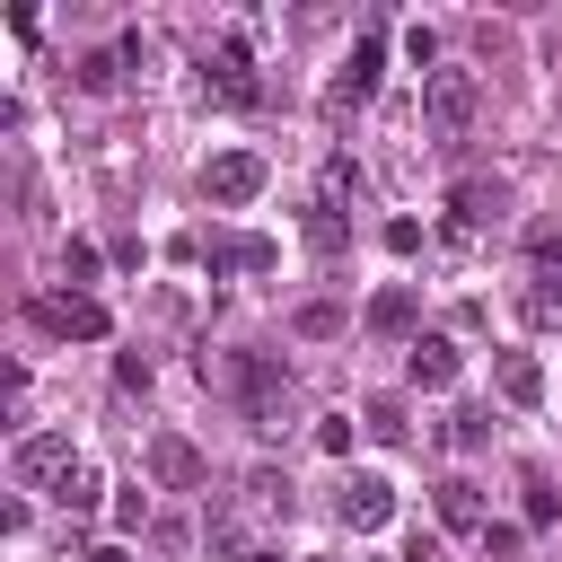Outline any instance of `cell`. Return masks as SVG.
I'll return each instance as SVG.
<instances>
[{
  "label": "cell",
  "instance_id": "obj_1",
  "mask_svg": "<svg viewBox=\"0 0 562 562\" xmlns=\"http://www.w3.org/2000/svg\"><path fill=\"white\" fill-rule=\"evenodd\" d=\"M474 105H483L474 70H430V79H422V132H430V140H465V132H474Z\"/></svg>",
  "mask_w": 562,
  "mask_h": 562
},
{
  "label": "cell",
  "instance_id": "obj_2",
  "mask_svg": "<svg viewBox=\"0 0 562 562\" xmlns=\"http://www.w3.org/2000/svg\"><path fill=\"white\" fill-rule=\"evenodd\" d=\"M202 79H211L220 105H255V44H246V35H220V44L202 53Z\"/></svg>",
  "mask_w": 562,
  "mask_h": 562
},
{
  "label": "cell",
  "instance_id": "obj_3",
  "mask_svg": "<svg viewBox=\"0 0 562 562\" xmlns=\"http://www.w3.org/2000/svg\"><path fill=\"white\" fill-rule=\"evenodd\" d=\"M9 474H18L26 492H44V483L61 492V483L79 474V457H70V439H61V430H35V439H18V457H9Z\"/></svg>",
  "mask_w": 562,
  "mask_h": 562
},
{
  "label": "cell",
  "instance_id": "obj_4",
  "mask_svg": "<svg viewBox=\"0 0 562 562\" xmlns=\"http://www.w3.org/2000/svg\"><path fill=\"white\" fill-rule=\"evenodd\" d=\"M501 211H509V184H501V176H465V184L448 193V228H457V237L501 228Z\"/></svg>",
  "mask_w": 562,
  "mask_h": 562
},
{
  "label": "cell",
  "instance_id": "obj_5",
  "mask_svg": "<svg viewBox=\"0 0 562 562\" xmlns=\"http://www.w3.org/2000/svg\"><path fill=\"white\" fill-rule=\"evenodd\" d=\"M35 325H53V334H79V342H105V334H114L105 299H88V290H53V299H35Z\"/></svg>",
  "mask_w": 562,
  "mask_h": 562
},
{
  "label": "cell",
  "instance_id": "obj_6",
  "mask_svg": "<svg viewBox=\"0 0 562 562\" xmlns=\"http://www.w3.org/2000/svg\"><path fill=\"white\" fill-rule=\"evenodd\" d=\"M378 61H386V35L369 26V35L351 44V61H342V79L325 88V114H342V105H369V97H378Z\"/></svg>",
  "mask_w": 562,
  "mask_h": 562
},
{
  "label": "cell",
  "instance_id": "obj_7",
  "mask_svg": "<svg viewBox=\"0 0 562 562\" xmlns=\"http://www.w3.org/2000/svg\"><path fill=\"white\" fill-rule=\"evenodd\" d=\"M202 193H211L220 211H237V202H255V193H263V158H255V149H220V158L202 167Z\"/></svg>",
  "mask_w": 562,
  "mask_h": 562
},
{
  "label": "cell",
  "instance_id": "obj_8",
  "mask_svg": "<svg viewBox=\"0 0 562 562\" xmlns=\"http://www.w3.org/2000/svg\"><path fill=\"white\" fill-rule=\"evenodd\" d=\"M334 518H342V527H360V536H369V527H386V518H395V483H386V474H351V483L334 492Z\"/></svg>",
  "mask_w": 562,
  "mask_h": 562
},
{
  "label": "cell",
  "instance_id": "obj_9",
  "mask_svg": "<svg viewBox=\"0 0 562 562\" xmlns=\"http://www.w3.org/2000/svg\"><path fill=\"white\" fill-rule=\"evenodd\" d=\"M149 483H167V492H202V448H193L184 430H158V439H149Z\"/></svg>",
  "mask_w": 562,
  "mask_h": 562
},
{
  "label": "cell",
  "instance_id": "obj_10",
  "mask_svg": "<svg viewBox=\"0 0 562 562\" xmlns=\"http://www.w3.org/2000/svg\"><path fill=\"white\" fill-rule=\"evenodd\" d=\"M439 527H457V536H483V527H492V509H483V492H474L465 474L439 483Z\"/></svg>",
  "mask_w": 562,
  "mask_h": 562
},
{
  "label": "cell",
  "instance_id": "obj_11",
  "mask_svg": "<svg viewBox=\"0 0 562 562\" xmlns=\"http://www.w3.org/2000/svg\"><path fill=\"white\" fill-rule=\"evenodd\" d=\"M413 316H422V299H413V290H404V281H395V290H378V299H369V334H386V342H395V334H413Z\"/></svg>",
  "mask_w": 562,
  "mask_h": 562
},
{
  "label": "cell",
  "instance_id": "obj_12",
  "mask_svg": "<svg viewBox=\"0 0 562 562\" xmlns=\"http://www.w3.org/2000/svg\"><path fill=\"white\" fill-rule=\"evenodd\" d=\"M413 386H457V342L448 334H422L413 342Z\"/></svg>",
  "mask_w": 562,
  "mask_h": 562
},
{
  "label": "cell",
  "instance_id": "obj_13",
  "mask_svg": "<svg viewBox=\"0 0 562 562\" xmlns=\"http://www.w3.org/2000/svg\"><path fill=\"white\" fill-rule=\"evenodd\" d=\"M501 395H509V404H536V395H544V369H536L527 351H501Z\"/></svg>",
  "mask_w": 562,
  "mask_h": 562
},
{
  "label": "cell",
  "instance_id": "obj_14",
  "mask_svg": "<svg viewBox=\"0 0 562 562\" xmlns=\"http://www.w3.org/2000/svg\"><path fill=\"white\" fill-rule=\"evenodd\" d=\"M518 316H527L536 334H553V325H562V281H527V290H518Z\"/></svg>",
  "mask_w": 562,
  "mask_h": 562
},
{
  "label": "cell",
  "instance_id": "obj_15",
  "mask_svg": "<svg viewBox=\"0 0 562 562\" xmlns=\"http://www.w3.org/2000/svg\"><path fill=\"white\" fill-rule=\"evenodd\" d=\"M527 263H536V281H562V220L527 228Z\"/></svg>",
  "mask_w": 562,
  "mask_h": 562
},
{
  "label": "cell",
  "instance_id": "obj_16",
  "mask_svg": "<svg viewBox=\"0 0 562 562\" xmlns=\"http://www.w3.org/2000/svg\"><path fill=\"white\" fill-rule=\"evenodd\" d=\"M211 263H220V272H272V237H228Z\"/></svg>",
  "mask_w": 562,
  "mask_h": 562
},
{
  "label": "cell",
  "instance_id": "obj_17",
  "mask_svg": "<svg viewBox=\"0 0 562 562\" xmlns=\"http://www.w3.org/2000/svg\"><path fill=\"white\" fill-rule=\"evenodd\" d=\"M246 509H263V518L281 509V518H290V474H272V465H263V474H246Z\"/></svg>",
  "mask_w": 562,
  "mask_h": 562
},
{
  "label": "cell",
  "instance_id": "obj_18",
  "mask_svg": "<svg viewBox=\"0 0 562 562\" xmlns=\"http://www.w3.org/2000/svg\"><path fill=\"white\" fill-rule=\"evenodd\" d=\"M351 193H360V184H351V167H342V158H325V176H316V211L334 220V211H342Z\"/></svg>",
  "mask_w": 562,
  "mask_h": 562
},
{
  "label": "cell",
  "instance_id": "obj_19",
  "mask_svg": "<svg viewBox=\"0 0 562 562\" xmlns=\"http://www.w3.org/2000/svg\"><path fill=\"white\" fill-rule=\"evenodd\" d=\"M202 536H211V553H246V518L237 509H202Z\"/></svg>",
  "mask_w": 562,
  "mask_h": 562
},
{
  "label": "cell",
  "instance_id": "obj_20",
  "mask_svg": "<svg viewBox=\"0 0 562 562\" xmlns=\"http://www.w3.org/2000/svg\"><path fill=\"white\" fill-rule=\"evenodd\" d=\"M114 79H123V53H79V88L88 97H105Z\"/></svg>",
  "mask_w": 562,
  "mask_h": 562
},
{
  "label": "cell",
  "instance_id": "obj_21",
  "mask_svg": "<svg viewBox=\"0 0 562 562\" xmlns=\"http://www.w3.org/2000/svg\"><path fill=\"white\" fill-rule=\"evenodd\" d=\"M360 430H369V439H404L413 422H404V404H395V395H378V404L360 413Z\"/></svg>",
  "mask_w": 562,
  "mask_h": 562
},
{
  "label": "cell",
  "instance_id": "obj_22",
  "mask_svg": "<svg viewBox=\"0 0 562 562\" xmlns=\"http://www.w3.org/2000/svg\"><path fill=\"white\" fill-rule=\"evenodd\" d=\"M518 492H527V527H553V509H562V492H553L544 474H527Z\"/></svg>",
  "mask_w": 562,
  "mask_h": 562
},
{
  "label": "cell",
  "instance_id": "obj_23",
  "mask_svg": "<svg viewBox=\"0 0 562 562\" xmlns=\"http://www.w3.org/2000/svg\"><path fill=\"white\" fill-rule=\"evenodd\" d=\"M483 553H492V562H518V553H527V527L492 518V527H483Z\"/></svg>",
  "mask_w": 562,
  "mask_h": 562
},
{
  "label": "cell",
  "instance_id": "obj_24",
  "mask_svg": "<svg viewBox=\"0 0 562 562\" xmlns=\"http://www.w3.org/2000/svg\"><path fill=\"white\" fill-rule=\"evenodd\" d=\"M299 334H342V307H334V299H307V307H299Z\"/></svg>",
  "mask_w": 562,
  "mask_h": 562
},
{
  "label": "cell",
  "instance_id": "obj_25",
  "mask_svg": "<svg viewBox=\"0 0 562 562\" xmlns=\"http://www.w3.org/2000/svg\"><path fill=\"white\" fill-rule=\"evenodd\" d=\"M61 272H70V290H79V281H97V246H88V237H70V255H61Z\"/></svg>",
  "mask_w": 562,
  "mask_h": 562
},
{
  "label": "cell",
  "instance_id": "obj_26",
  "mask_svg": "<svg viewBox=\"0 0 562 562\" xmlns=\"http://www.w3.org/2000/svg\"><path fill=\"white\" fill-rule=\"evenodd\" d=\"M448 439H457V448H483V439H492V413H457Z\"/></svg>",
  "mask_w": 562,
  "mask_h": 562
},
{
  "label": "cell",
  "instance_id": "obj_27",
  "mask_svg": "<svg viewBox=\"0 0 562 562\" xmlns=\"http://www.w3.org/2000/svg\"><path fill=\"white\" fill-rule=\"evenodd\" d=\"M316 448L342 457V448H351V413H325V422H316Z\"/></svg>",
  "mask_w": 562,
  "mask_h": 562
},
{
  "label": "cell",
  "instance_id": "obj_28",
  "mask_svg": "<svg viewBox=\"0 0 562 562\" xmlns=\"http://www.w3.org/2000/svg\"><path fill=\"white\" fill-rule=\"evenodd\" d=\"M53 501H61V509H97V474H88V465H79V474H70V483H61V492H53Z\"/></svg>",
  "mask_w": 562,
  "mask_h": 562
},
{
  "label": "cell",
  "instance_id": "obj_29",
  "mask_svg": "<svg viewBox=\"0 0 562 562\" xmlns=\"http://www.w3.org/2000/svg\"><path fill=\"white\" fill-rule=\"evenodd\" d=\"M114 527H123V536L149 527V492H123V501H114Z\"/></svg>",
  "mask_w": 562,
  "mask_h": 562
},
{
  "label": "cell",
  "instance_id": "obj_30",
  "mask_svg": "<svg viewBox=\"0 0 562 562\" xmlns=\"http://www.w3.org/2000/svg\"><path fill=\"white\" fill-rule=\"evenodd\" d=\"M404 562H448V544H439V536H413V544H404Z\"/></svg>",
  "mask_w": 562,
  "mask_h": 562
},
{
  "label": "cell",
  "instance_id": "obj_31",
  "mask_svg": "<svg viewBox=\"0 0 562 562\" xmlns=\"http://www.w3.org/2000/svg\"><path fill=\"white\" fill-rule=\"evenodd\" d=\"M79 562H132V553H123V544H88Z\"/></svg>",
  "mask_w": 562,
  "mask_h": 562
},
{
  "label": "cell",
  "instance_id": "obj_32",
  "mask_svg": "<svg viewBox=\"0 0 562 562\" xmlns=\"http://www.w3.org/2000/svg\"><path fill=\"white\" fill-rule=\"evenodd\" d=\"M246 562H281V553H272V544H255V553H246Z\"/></svg>",
  "mask_w": 562,
  "mask_h": 562
}]
</instances>
